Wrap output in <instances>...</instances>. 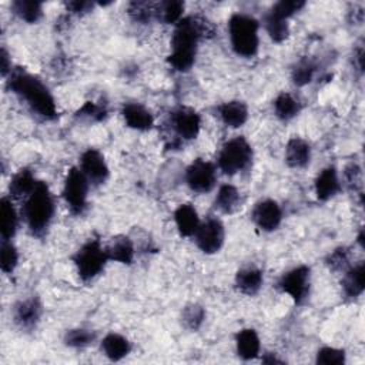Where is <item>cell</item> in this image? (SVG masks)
I'll list each match as a JSON object with an SVG mask.
<instances>
[{"instance_id":"cell-43","label":"cell","mask_w":365,"mask_h":365,"mask_svg":"<svg viewBox=\"0 0 365 365\" xmlns=\"http://www.w3.org/2000/svg\"><path fill=\"white\" fill-rule=\"evenodd\" d=\"M0 60H1V74L6 77L7 74L11 73V61L9 60V54L6 51V48H1V53H0Z\"/></svg>"},{"instance_id":"cell-21","label":"cell","mask_w":365,"mask_h":365,"mask_svg":"<svg viewBox=\"0 0 365 365\" xmlns=\"http://www.w3.org/2000/svg\"><path fill=\"white\" fill-rule=\"evenodd\" d=\"M100 348L110 361H121L131 352V342L121 334L108 332L101 339Z\"/></svg>"},{"instance_id":"cell-38","label":"cell","mask_w":365,"mask_h":365,"mask_svg":"<svg viewBox=\"0 0 365 365\" xmlns=\"http://www.w3.org/2000/svg\"><path fill=\"white\" fill-rule=\"evenodd\" d=\"M304 6H305V1H301V0H281V1L275 3L269 9V11L278 17L288 20L291 16H294L297 11H299Z\"/></svg>"},{"instance_id":"cell-31","label":"cell","mask_w":365,"mask_h":365,"mask_svg":"<svg viewBox=\"0 0 365 365\" xmlns=\"http://www.w3.org/2000/svg\"><path fill=\"white\" fill-rule=\"evenodd\" d=\"M264 27H265L267 34L275 43H282L289 36L288 20L278 17V16L272 14L271 11H268L264 16Z\"/></svg>"},{"instance_id":"cell-10","label":"cell","mask_w":365,"mask_h":365,"mask_svg":"<svg viewBox=\"0 0 365 365\" xmlns=\"http://www.w3.org/2000/svg\"><path fill=\"white\" fill-rule=\"evenodd\" d=\"M197 247L204 254H215L218 252L225 240V228L221 220L217 217H208L205 221L200 222L197 232L194 234Z\"/></svg>"},{"instance_id":"cell-19","label":"cell","mask_w":365,"mask_h":365,"mask_svg":"<svg viewBox=\"0 0 365 365\" xmlns=\"http://www.w3.org/2000/svg\"><path fill=\"white\" fill-rule=\"evenodd\" d=\"M311 145L301 137H292L285 145V163L291 168H304L311 161Z\"/></svg>"},{"instance_id":"cell-39","label":"cell","mask_w":365,"mask_h":365,"mask_svg":"<svg viewBox=\"0 0 365 365\" xmlns=\"http://www.w3.org/2000/svg\"><path fill=\"white\" fill-rule=\"evenodd\" d=\"M130 16L140 23H147L154 17V4L148 1H133L128 6Z\"/></svg>"},{"instance_id":"cell-42","label":"cell","mask_w":365,"mask_h":365,"mask_svg":"<svg viewBox=\"0 0 365 365\" xmlns=\"http://www.w3.org/2000/svg\"><path fill=\"white\" fill-rule=\"evenodd\" d=\"M345 177H346V182L349 185L358 184L361 181V168L356 164H351L345 170Z\"/></svg>"},{"instance_id":"cell-14","label":"cell","mask_w":365,"mask_h":365,"mask_svg":"<svg viewBox=\"0 0 365 365\" xmlns=\"http://www.w3.org/2000/svg\"><path fill=\"white\" fill-rule=\"evenodd\" d=\"M43 314V305L37 297H29L20 299L13 308L14 322L21 329H33L40 321Z\"/></svg>"},{"instance_id":"cell-6","label":"cell","mask_w":365,"mask_h":365,"mask_svg":"<svg viewBox=\"0 0 365 365\" xmlns=\"http://www.w3.org/2000/svg\"><path fill=\"white\" fill-rule=\"evenodd\" d=\"M251 161L252 147L244 137L238 135L228 140L221 147L217 158V165L224 174L234 175L237 173L247 170Z\"/></svg>"},{"instance_id":"cell-22","label":"cell","mask_w":365,"mask_h":365,"mask_svg":"<svg viewBox=\"0 0 365 365\" xmlns=\"http://www.w3.org/2000/svg\"><path fill=\"white\" fill-rule=\"evenodd\" d=\"M365 289V265L359 262L344 271L342 291L346 298H358Z\"/></svg>"},{"instance_id":"cell-16","label":"cell","mask_w":365,"mask_h":365,"mask_svg":"<svg viewBox=\"0 0 365 365\" xmlns=\"http://www.w3.org/2000/svg\"><path fill=\"white\" fill-rule=\"evenodd\" d=\"M315 195L319 201H328L334 198L341 190V181L335 167H325L319 171L314 181Z\"/></svg>"},{"instance_id":"cell-7","label":"cell","mask_w":365,"mask_h":365,"mask_svg":"<svg viewBox=\"0 0 365 365\" xmlns=\"http://www.w3.org/2000/svg\"><path fill=\"white\" fill-rule=\"evenodd\" d=\"M90 182L80 167H71L64 178L63 198L71 214L80 215L87 207Z\"/></svg>"},{"instance_id":"cell-29","label":"cell","mask_w":365,"mask_h":365,"mask_svg":"<svg viewBox=\"0 0 365 365\" xmlns=\"http://www.w3.org/2000/svg\"><path fill=\"white\" fill-rule=\"evenodd\" d=\"M184 7L180 0H164L154 4V17L165 24H177L182 19Z\"/></svg>"},{"instance_id":"cell-4","label":"cell","mask_w":365,"mask_h":365,"mask_svg":"<svg viewBox=\"0 0 365 365\" xmlns=\"http://www.w3.org/2000/svg\"><path fill=\"white\" fill-rule=\"evenodd\" d=\"M259 23L245 13H234L228 20V37L234 53L244 58H251L259 47Z\"/></svg>"},{"instance_id":"cell-5","label":"cell","mask_w":365,"mask_h":365,"mask_svg":"<svg viewBox=\"0 0 365 365\" xmlns=\"http://www.w3.org/2000/svg\"><path fill=\"white\" fill-rule=\"evenodd\" d=\"M73 261L77 268L78 277L83 281H91L103 272L107 261L110 259L107 250L101 245L100 240L91 238L77 250Z\"/></svg>"},{"instance_id":"cell-40","label":"cell","mask_w":365,"mask_h":365,"mask_svg":"<svg viewBox=\"0 0 365 365\" xmlns=\"http://www.w3.org/2000/svg\"><path fill=\"white\" fill-rule=\"evenodd\" d=\"M327 264L332 271H345V269H348L351 267L349 265V251L344 247H339V248L334 250L329 254V257L327 259Z\"/></svg>"},{"instance_id":"cell-35","label":"cell","mask_w":365,"mask_h":365,"mask_svg":"<svg viewBox=\"0 0 365 365\" xmlns=\"http://www.w3.org/2000/svg\"><path fill=\"white\" fill-rule=\"evenodd\" d=\"M315 76V64L309 58L299 60L291 70V78L295 86H305L312 81Z\"/></svg>"},{"instance_id":"cell-44","label":"cell","mask_w":365,"mask_h":365,"mask_svg":"<svg viewBox=\"0 0 365 365\" xmlns=\"http://www.w3.org/2000/svg\"><path fill=\"white\" fill-rule=\"evenodd\" d=\"M354 63L356 64L358 70L362 73L364 70V48L362 47H358L354 53Z\"/></svg>"},{"instance_id":"cell-20","label":"cell","mask_w":365,"mask_h":365,"mask_svg":"<svg viewBox=\"0 0 365 365\" xmlns=\"http://www.w3.org/2000/svg\"><path fill=\"white\" fill-rule=\"evenodd\" d=\"M174 222L177 231L182 237H194L200 227V217L191 204H180L174 211Z\"/></svg>"},{"instance_id":"cell-45","label":"cell","mask_w":365,"mask_h":365,"mask_svg":"<svg viewBox=\"0 0 365 365\" xmlns=\"http://www.w3.org/2000/svg\"><path fill=\"white\" fill-rule=\"evenodd\" d=\"M262 362H265V364H282L284 361L279 359L275 354L269 352V354H265V355L262 356Z\"/></svg>"},{"instance_id":"cell-17","label":"cell","mask_w":365,"mask_h":365,"mask_svg":"<svg viewBox=\"0 0 365 365\" xmlns=\"http://www.w3.org/2000/svg\"><path fill=\"white\" fill-rule=\"evenodd\" d=\"M220 120L230 128L242 127L248 120V106L241 100H230L217 107Z\"/></svg>"},{"instance_id":"cell-41","label":"cell","mask_w":365,"mask_h":365,"mask_svg":"<svg viewBox=\"0 0 365 365\" xmlns=\"http://www.w3.org/2000/svg\"><path fill=\"white\" fill-rule=\"evenodd\" d=\"M93 6H94V4H93L91 1H78V0L66 3L67 10H70V11L74 13V14H84V13H88V11H91Z\"/></svg>"},{"instance_id":"cell-36","label":"cell","mask_w":365,"mask_h":365,"mask_svg":"<svg viewBox=\"0 0 365 365\" xmlns=\"http://www.w3.org/2000/svg\"><path fill=\"white\" fill-rule=\"evenodd\" d=\"M107 115V110L104 106H100L93 101H86L76 113V118L80 121H87V123H96L104 120Z\"/></svg>"},{"instance_id":"cell-34","label":"cell","mask_w":365,"mask_h":365,"mask_svg":"<svg viewBox=\"0 0 365 365\" xmlns=\"http://www.w3.org/2000/svg\"><path fill=\"white\" fill-rule=\"evenodd\" d=\"M19 264V251L11 240H1L0 247V267L4 274H10Z\"/></svg>"},{"instance_id":"cell-27","label":"cell","mask_w":365,"mask_h":365,"mask_svg":"<svg viewBox=\"0 0 365 365\" xmlns=\"http://www.w3.org/2000/svg\"><path fill=\"white\" fill-rule=\"evenodd\" d=\"M240 201L241 195L238 188L232 184H222L217 191L214 205L218 211L224 214H231L240 207Z\"/></svg>"},{"instance_id":"cell-18","label":"cell","mask_w":365,"mask_h":365,"mask_svg":"<svg viewBox=\"0 0 365 365\" xmlns=\"http://www.w3.org/2000/svg\"><path fill=\"white\" fill-rule=\"evenodd\" d=\"M235 351L244 361L255 359L261 351V341L255 329L242 328L235 334Z\"/></svg>"},{"instance_id":"cell-24","label":"cell","mask_w":365,"mask_h":365,"mask_svg":"<svg viewBox=\"0 0 365 365\" xmlns=\"http://www.w3.org/2000/svg\"><path fill=\"white\" fill-rule=\"evenodd\" d=\"M19 227V214L11 197L0 200V234L1 240H11Z\"/></svg>"},{"instance_id":"cell-1","label":"cell","mask_w":365,"mask_h":365,"mask_svg":"<svg viewBox=\"0 0 365 365\" xmlns=\"http://www.w3.org/2000/svg\"><path fill=\"white\" fill-rule=\"evenodd\" d=\"M7 87L21 98L37 117L43 120H54L57 117V106L51 91L33 74H29L23 68H13L7 80Z\"/></svg>"},{"instance_id":"cell-2","label":"cell","mask_w":365,"mask_h":365,"mask_svg":"<svg viewBox=\"0 0 365 365\" xmlns=\"http://www.w3.org/2000/svg\"><path fill=\"white\" fill-rule=\"evenodd\" d=\"M207 31L205 20L192 16L182 17L175 24L171 37V53L167 57V63L177 71H188L195 61L198 41Z\"/></svg>"},{"instance_id":"cell-13","label":"cell","mask_w":365,"mask_h":365,"mask_svg":"<svg viewBox=\"0 0 365 365\" xmlns=\"http://www.w3.org/2000/svg\"><path fill=\"white\" fill-rule=\"evenodd\" d=\"M171 125L180 138L192 140L200 133L201 117L191 107H178L171 114Z\"/></svg>"},{"instance_id":"cell-23","label":"cell","mask_w":365,"mask_h":365,"mask_svg":"<svg viewBox=\"0 0 365 365\" xmlns=\"http://www.w3.org/2000/svg\"><path fill=\"white\" fill-rule=\"evenodd\" d=\"M264 277L259 268L257 267H244L240 268L235 274V287L245 295H255L261 289Z\"/></svg>"},{"instance_id":"cell-15","label":"cell","mask_w":365,"mask_h":365,"mask_svg":"<svg viewBox=\"0 0 365 365\" xmlns=\"http://www.w3.org/2000/svg\"><path fill=\"white\" fill-rule=\"evenodd\" d=\"M121 115L127 127L137 131H148L154 125V117L151 111L141 103H125L121 108Z\"/></svg>"},{"instance_id":"cell-25","label":"cell","mask_w":365,"mask_h":365,"mask_svg":"<svg viewBox=\"0 0 365 365\" xmlns=\"http://www.w3.org/2000/svg\"><path fill=\"white\" fill-rule=\"evenodd\" d=\"M106 250L108 254V259L111 261H117L125 265H130L134 261V255H135L134 244L127 235H118L113 238L110 245Z\"/></svg>"},{"instance_id":"cell-3","label":"cell","mask_w":365,"mask_h":365,"mask_svg":"<svg viewBox=\"0 0 365 365\" xmlns=\"http://www.w3.org/2000/svg\"><path fill=\"white\" fill-rule=\"evenodd\" d=\"M54 198L48 185L43 181H37L23 204V217L29 231L37 237L46 234L54 217Z\"/></svg>"},{"instance_id":"cell-32","label":"cell","mask_w":365,"mask_h":365,"mask_svg":"<svg viewBox=\"0 0 365 365\" xmlns=\"http://www.w3.org/2000/svg\"><path fill=\"white\" fill-rule=\"evenodd\" d=\"M96 341V332L88 328H73L64 334V344L71 348H86Z\"/></svg>"},{"instance_id":"cell-28","label":"cell","mask_w":365,"mask_h":365,"mask_svg":"<svg viewBox=\"0 0 365 365\" xmlns=\"http://www.w3.org/2000/svg\"><path fill=\"white\" fill-rule=\"evenodd\" d=\"M272 107H274L275 115L282 121L292 120L301 111V103L298 101V98H295L291 93H285V91L279 93L275 97Z\"/></svg>"},{"instance_id":"cell-12","label":"cell","mask_w":365,"mask_h":365,"mask_svg":"<svg viewBox=\"0 0 365 365\" xmlns=\"http://www.w3.org/2000/svg\"><path fill=\"white\" fill-rule=\"evenodd\" d=\"M252 221L264 232L275 231L282 221L281 205L271 198H264L258 201L252 208Z\"/></svg>"},{"instance_id":"cell-33","label":"cell","mask_w":365,"mask_h":365,"mask_svg":"<svg viewBox=\"0 0 365 365\" xmlns=\"http://www.w3.org/2000/svg\"><path fill=\"white\" fill-rule=\"evenodd\" d=\"M205 319V309L200 304H188L184 307L181 312V321L184 327L190 331H197L201 328Z\"/></svg>"},{"instance_id":"cell-9","label":"cell","mask_w":365,"mask_h":365,"mask_svg":"<svg viewBox=\"0 0 365 365\" xmlns=\"http://www.w3.org/2000/svg\"><path fill=\"white\" fill-rule=\"evenodd\" d=\"M185 182L194 192H210L217 182L215 165L207 160L195 158L185 170Z\"/></svg>"},{"instance_id":"cell-30","label":"cell","mask_w":365,"mask_h":365,"mask_svg":"<svg viewBox=\"0 0 365 365\" xmlns=\"http://www.w3.org/2000/svg\"><path fill=\"white\" fill-rule=\"evenodd\" d=\"M13 13L26 23H37L43 16V4L33 0H16L11 3Z\"/></svg>"},{"instance_id":"cell-11","label":"cell","mask_w":365,"mask_h":365,"mask_svg":"<svg viewBox=\"0 0 365 365\" xmlns=\"http://www.w3.org/2000/svg\"><path fill=\"white\" fill-rule=\"evenodd\" d=\"M80 170L91 185H101L107 181L110 170L104 155L96 148H87L80 157Z\"/></svg>"},{"instance_id":"cell-26","label":"cell","mask_w":365,"mask_h":365,"mask_svg":"<svg viewBox=\"0 0 365 365\" xmlns=\"http://www.w3.org/2000/svg\"><path fill=\"white\" fill-rule=\"evenodd\" d=\"M37 180L29 168L19 170L10 180L9 194L11 198H26L36 187Z\"/></svg>"},{"instance_id":"cell-8","label":"cell","mask_w":365,"mask_h":365,"mask_svg":"<svg viewBox=\"0 0 365 365\" xmlns=\"http://www.w3.org/2000/svg\"><path fill=\"white\" fill-rule=\"evenodd\" d=\"M278 288L287 294L295 304H302L308 295L311 288V269L307 265H298L287 271L279 282Z\"/></svg>"},{"instance_id":"cell-37","label":"cell","mask_w":365,"mask_h":365,"mask_svg":"<svg viewBox=\"0 0 365 365\" xmlns=\"http://www.w3.org/2000/svg\"><path fill=\"white\" fill-rule=\"evenodd\" d=\"M315 361L317 364H322V365H342L346 361V354L341 348L322 346L318 349Z\"/></svg>"}]
</instances>
